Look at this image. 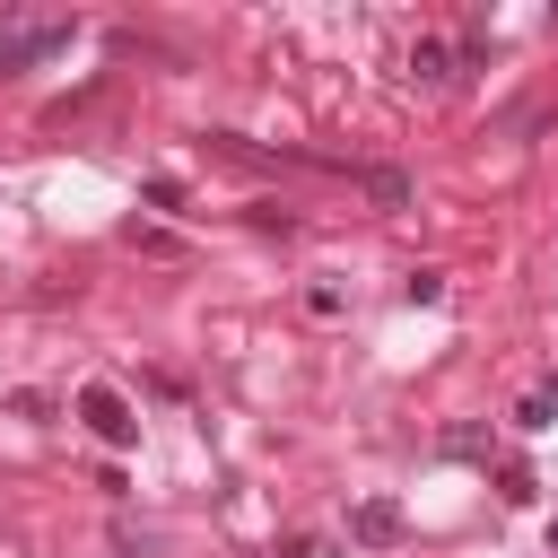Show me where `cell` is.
Wrapping results in <instances>:
<instances>
[{"label": "cell", "instance_id": "3", "mask_svg": "<svg viewBox=\"0 0 558 558\" xmlns=\"http://www.w3.org/2000/svg\"><path fill=\"white\" fill-rule=\"evenodd\" d=\"M401 532H410L401 497H357V506H349V541H357V549H401Z\"/></svg>", "mask_w": 558, "mask_h": 558}, {"label": "cell", "instance_id": "6", "mask_svg": "<svg viewBox=\"0 0 558 558\" xmlns=\"http://www.w3.org/2000/svg\"><path fill=\"white\" fill-rule=\"evenodd\" d=\"M366 201L375 209H410V174L401 166H366Z\"/></svg>", "mask_w": 558, "mask_h": 558}, {"label": "cell", "instance_id": "10", "mask_svg": "<svg viewBox=\"0 0 558 558\" xmlns=\"http://www.w3.org/2000/svg\"><path fill=\"white\" fill-rule=\"evenodd\" d=\"M340 305H349V296H340V288H331V279H314V288H305V314H314V323H331V314H340Z\"/></svg>", "mask_w": 558, "mask_h": 558}, {"label": "cell", "instance_id": "12", "mask_svg": "<svg viewBox=\"0 0 558 558\" xmlns=\"http://www.w3.org/2000/svg\"><path fill=\"white\" fill-rule=\"evenodd\" d=\"M549 558H558V514H549Z\"/></svg>", "mask_w": 558, "mask_h": 558}, {"label": "cell", "instance_id": "5", "mask_svg": "<svg viewBox=\"0 0 558 558\" xmlns=\"http://www.w3.org/2000/svg\"><path fill=\"white\" fill-rule=\"evenodd\" d=\"M410 78H418V87H445V78H453V52H445L436 35H418V44H410Z\"/></svg>", "mask_w": 558, "mask_h": 558}, {"label": "cell", "instance_id": "11", "mask_svg": "<svg viewBox=\"0 0 558 558\" xmlns=\"http://www.w3.org/2000/svg\"><path fill=\"white\" fill-rule=\"evenodd\" d=\"M532 497H541V480H532L523 462H506V506H532Z\"/></svg>", "mask_w": 558, "mask_h": 558}, {"label": "cell", "instance_id": "7", "mask_svg": "<svg viewBox=\"0 0 558 558\" xmlns=\"http://www.w3.org/2000/svg\"><path fill=\"white\" fill-rule=\"evenodd\" d=\"M401 305H445V270H410L401 279Z\"/></svg>", "mask_w": 558, "mask_h": 558}, {"label": "cell", "instance_id": "4", "mask_svg": "<svg viewBox=\"0 0 558 558\" xmlns=\"http://www.w3.org/2000/svg\"><path fill=\"white\" fill-rule=\"evenodd\" d=\"M514 427H523V436H541V427H558V375H541V384H532V392L514 401Z\"/></svg>", "mask_w": 558, "mask_h": 558}, {"label": "cell", "instance_id": "1", "mask_svg": "<svg viewBox=\"0 0 558 558\" xmlns=\"http://www.w3.org/2000/svg\"><path fill=\"white\" fill-rule=\"evenodd\" d=\"M70 35H78V17H61V9H17V17H0V78L70 52Z\"/></svg>", "mask_w": 558, "mask_h": 558}, {"label": "cell", "instance_id": "2", "mask_svg": "<svg viewBox=\"0 0 558 558\" xmlns=\"http://www.w3.org/2000/svg\"><path fill=\"white\" fill-rule=\"evenodd\" d=\"M70 410H78V427H87L96 445H113V453H131V445H140V410H131L113 384H78V401H70Z\"/></svg>", "mask_w": 558, "mask_h": 558}, {"label": "cell", "instance_id": "9", "mask_svg": "<svg viewBox=\"0 0 558 558\" xmlns=\"http://www.w3.org/2000/svg\"><path fill=\"white\" fill-rule=\"evenodd\" d=\"M279 558H340L323 532H279Z\"/></svg>", "mask_w": 558, "mask_h": 558}, {"label": "cell", "instance_id": "8", "mask_svg": "<svg viewBox=\"0 0 558 558\" xmlns=\"http://www.w3.org/2000/svg\"><path fill=\"white\" fill-rule=\"evenodd\" d=\"M436 453H453V462H462V453H488V427H445Z\"/></svg>", "mask_w": 558, "mask_h": 558}]
</instances>
